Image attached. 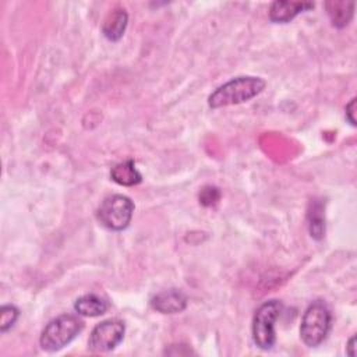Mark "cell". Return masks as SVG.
I'll use <instances>...</instances> for the list:
<instances>
[{
    "mask_svg": "<svg viewBox=\"0 0 357 357\" xmlns=\"http://www.w3.org/2000/svg\"><path fill=\"white\" fill-rule=\"evenodd\" d=\"M266 82L259 77H237L216 88L208 98V105L212 109L244 103L265 88Z\"/></svg>",
    "mask_w": 357,
    "mask_h": 357,
    "instance_id": "1",
    "label": "cell"
},
{
    "mask_svg": "<svg viewBox=\"0 0 357 357\" xmlns=\"http://www.w3.org/2000/svg\"><path fill=\"white\" fill-rule=\"evenodd\" d=\"M84 328V322L73 314H63L52 319L42 331L39 344L46 351H57L66 347Z\"/></svg>",
    "mask_w": 357,
    "mask_h": 357,
    "instance_id": "2",
    "label": "cell"
},
{
    "mask_svg": "<svg viewBox=\"0 0 357 357\" xmlns=\"http://www.w3.org/2000/svg\"><path fill=\"white\" fill-rule=\"evenodd\" d=\"M332 315L328 305L317 300L311 303L301 318L300 337L308 347L319 346L328 336L331 329Z\"/></svg>",
    "mask_w": 357,
    "mask_h": 357,
    "instance_id": "3",
    "label": "cell"
},
{
    "mask_svg": "<svg viewBox=\"0 0 357 357\" xmlns=\"http://www.w3.org/2000/svg\"><path fill=\"white\" fill-rule=\"evenodd\" d=\"M134 202L123 194L107 195L96 211L99 223L113 231L124 230L132 218Z\"/></svg>",
    "mask_w": 357,
    "mask_h": 357,
    "instance_id": "4",
    "label": "cell"
},
{
    "mask_svg": "<svg viewBox=\"0 0 357 357\" xmlns=\"http://www.w3.org/2000/svg\"><path fill=\"white\" fill-rule=\"evenodd\" d=\"M282 312V303L269 300L262 303L252 318V340L261 350H269L275 344V322Z\"/></svg>",
    "mask_w": 357,
    "mask_h": 357,
    "instance_id": "5",
    "label": "cell"
},
{
    "mask_svg": "<svg viewBox=\"0 0 357 357\" xmlns=\"http://www.w3.org/2000/svg\"><path fill=\"white\" fill-rule=\"evenodd\" d=\"M126 326L120 319H106L98 324L88 339V347L95 353H105L113 350L124 337Z\"/></svg>",
    "mask_w": 357,
    "mask_h": 357,
    "instance_id": "6",
    "label": "cell"
},
{
    "mask_svg": "<svg viewBox=\"0 0 357 357\" xmlns=\"http://www.w3.org/2000/svg\"><path fill=\"white\" fill-rule=\"evenodd\" d=\"M151 307L160 314H177L185 310L187 296L177 289L163 290L151 298Z\"/></svg>",
    "mask_w": 357,
    "mask_h": 357,
    "instance_id": "7",
    "label": "cell"
},
{
    "mask_svg": "<svg viewBox=\"0 0 357 357\" xmlns=\"http://www.w3.org/2000/svg\"><path fill=\"white\" fill-rule=\"evenodd\" d=\"M314 3L308 1H289V0H278L271 4L269 8V20L273 22L286 24L291 21L296 15L303 11L311 10Z\"/></svg>",
    "mask_w": 357,
    "mask_h": 357,
    "instance_id": "8",
    "label": "cell"
},
{
    "mask_svg": "<svg viewBox=\"0 0 357 357\" xmlns=\"http://www.w3.org/2000/svg\"><path fill=\"white\" fill-rule=\"evenodd\" d=\"M110 177L114 183L124 187H132L142 181V176L137 170L135 162L132 159H127L114 165L110 170Z\"/></svg>",
    "mask_w": 357,
    "mask_h": 357,
    "instance_id": "9",
    "label": "cell"
},
{
    "mask_svg": "<svg viewBox=\"0 0 357 357\" xmlns=\"http://www.w3.org/2000/svg\"><path fill=\"white\" fill-rule=\"evenodd\" d=\"M109 308V304L105 298L98 294L88 293L78 297L74 303V310L78 315L82 317H99L103 315Z\"/></svg>",
    "mask_w": 357,
    "mask_h": 357,
    "instance_id": "10",
    "label": "cell"
},
{
    "mask_svg": "<svg viewBox=\"0 0 357 357\" xmlns=\"http://www.w3.org/2000/svg\"><path fill=\"white\" fill-rule=\"evenodd\" d=\"M128 15L124 8H114L103 22L102 32L109 40H119L127 28Z\"/></svg>",
    "mask_w": 357,
    "mask_h": 357,
    "instance_id": "11",
    "label": "cell"
},
{
    "mask_svg": "<svg viewBox=\"0 0 357 357\" xmlns=\"http://www.w3.org/2000/svg\"><path fill=\"white\" fill-rule=\"evenodd\" d=\"M307 226L312 238L321 240L325 234V212L319 199H311L307 209Z\"/></svg>",
    "mask_w": 357,
    "mask_h": 357,
    "instance_id": "12",
    "label": "cell"
},
{
    "mask_svg": "<svg viewBox=\"0 0 357 357\" xmlns=\"http://www.w3.org/2000/svg\"><path fill=\"white\" fill-rule=\"evenodd\" d=\"M325 8L332 25L336 28H344L349 25L354 14L353 1H326Z\"/></svg>",
    "mask_w": 357,
    "mask_h": 357,
    "instance_id": "13",
    "label": "cell"
},
{
    "mask_svg": "<svg viewBox=\"0 0 357 357\" xmlns=\"http://www.w3.org/2000/svg\"><path fill=\"white\" fill-rule=\"evenodd\" d=\"M20 317V311L15 305L6 304L0 308V331L4 333L14 326Z\"/></svg>",
    "mask_w": 357,
    "mask_h": 357,
    "instance_id": "14",
    "label": "cell"
},
{
    "mask_svg": "<svg viewBox=\"0 0 357 357\" xmlns=\"http://www.w3.org/2000/svg\"><path fill=\"white\" fill-rule=\"evenodd\" d=\"M199 204L204 206H213L220 199V191L219 188L213 185H206L199 191Z\"/></svg>",
    "mask_w": 357,
    "mask_h": 357,
    "instance_id": "15",
    "label": "cell"
},
{
    "mask_svg": "<svg viewBox=\"0 0 357 357\" xmlns=\"http://www.w3.org/2000/svg\"><path fill=\"white\" fill-rule=\"evenodd\" d=\"M356 98L346 105V119L351 126H356Z\"/></svg>",
    "mask_w": 357,
    "mask_h": 357,
    "instance_id": "16",
    "label": "cell"
},
{
    "mask_svg": "<svg viewBox=\"0 0 357 357\" xmlns=\"http://www.w3.org/2000/svg\"><path fill=\"white\" fill-rule=\"evenodd\" d=\"M354 342H356V336H351L349 339V343L346 346V351L350 354V356H356V351H354Z\"/></svg>",
    "mask_w": 357,
    "mask_h": 357,
    "instance_id": "17",
    "label": "cell"
}]
</instances>
